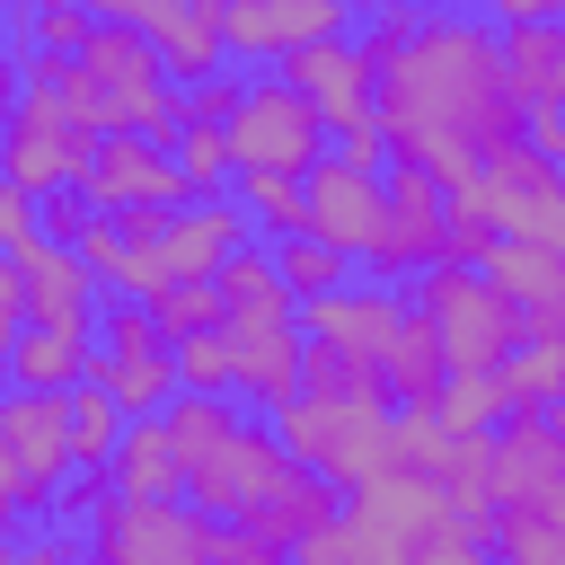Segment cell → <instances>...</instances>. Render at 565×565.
Masks as SVG:
<instances>
[{"mask_svg": "<svg viewBox=\"0 0 565 565\" xmlns=\"http://www.w3.org/2000/svg\"><path fill=\"white\" fill-rule=\"evenodd\" d=\"M371 371H380V397H388L397 415H406V406H433V388H441V344H433V327L406 309V318H397V335L380 344V362H371Z\"/></svg>", "mask_w": 565, "mask_h": 565, "instance_id": "cell-24", "label": "cell"}, {"mask_svg": "<svg viewBox=\"0 0 565 565\" xmlns=\"http://www.w3.org/2000/svg\"><path fill=\"white\" fill-rule=\"evenodd\" d=\"M477 274L512 300V309H547V300H565V265H556V247H521V238H494L486 256H477Z\"/></svg>", "mask_w": 565, "mask_h": 565, "instance_id": "cell-27", "label": "cell"}, {"mask_svg": "<svg viewBox=\"0 0 565 565\" xmlns=\"http://www.w3.org/2000/svg\"><path fill=\"white\" fill-rule=\"evenodd\" d=\"M132 247L159 265V291H168V282H212L221 256L247 247V221H238L230 194H203V203H177V212H168L150 238H132Z\"/></svg>", "mask_w": 565, "mask_h": 565, "instance_id": "cell-14", "label": "cell"}, {"mask_svg": "<svg viewBox=\"0 0 565 565\" xmlns=\"http://www.w3.org/2000/svg\"><path fill=\"white\" fill-rule=\"evenodd\" d=\"M18 565H79V539H53V530H44V539L18 547Z\"/></svg>", "mask_w": 565, "mask_h": 565, "instance_id": "cell-47", "label": "cell"}, {"mask_svg": "<svg viewBox=\"0 0 565 565\" xmlns=\"http://www.w3.org/2000/svg\"><path fill=\"white\" fill-rule=\"evenodd\" d=\"M79 168H88V132L53 106V88L18 79V106L0 115V177L18 194H62V185H79Z\"/></svg>", "mask_w": 565, "mask_h": 565, "instance_id": "cell-8", "label": "cell"}, {"mask_svg": "<svg viewBox=\"0 0 565 565\" xmlns=\"http://www.w3.org/2000/svg\"><path fill=\"white\" fill-rule=\"evenodd\" d=\"M238 88H247V79H230V71H212V79L177 88V124H203V132H221V124H230V106H238Z\"/></svg>", "mask_w": 565, "mask_h": 565, "instance_id": "cell-39", "label": "cell"}, {"mask_svg": "<svg viewBox=\"0 0 565 565\" xmlns=\"http://www.w3.org/2000/svg\"><path fill=\"white\" fill-rule=\"evenodd\" d=\"M371 124H380L388 159L433 185H459V177H477V159L512 150L521 106L503 88L494 26L468 9H424L406 26V44L371 71Z\"/></svg>", "mask_w": 565, "mask_h": 565, "instance_id": "cell-1", "label": "cell"}, {"mask_svg": "<svg viewBox=\"0 0 565 565\" xmlns=\"http://www.w3.org/2000/svg\"><path fill=\"white\" fill-rule=\"evenodd\" d=\"M9 265H18V309H26V327H62V335H88V327H97V282L71 265V247L35 238V247H18Z\"/></svg>", "mask_w": 565, "mask_h": 565, "instance_id": "cell-20", "label": "cell"}, {"mask_svg": "<svg viewBox=\"0 0 565 565\" xmlns=\"http://www.w3.org/2000/svg\"><path fill=\"white\" fill-rule=\"evenodd\" d=\"M486 565H494V556H486Z\"/></svg>", "mask_w": 565, "mask_h": 565, "instance_id": "cell-53", "label": "cell"}, {"mask_svg": "<svg viewBox=\"0 0 565 565\" xmlns=\"http://www.w3.org/2000/svg\"><path fill=\"white\" fill-rule=\"evenodd\" d=\"M159 150L177 159V177H185V203H203V194H230V150H221V132H203V124H177Z\"/></svg>", "mask_w": 565, "mask_h": 565, "instance_id": "cell-34", "label": "cell"}, {"mask_svg": "<svg viewBox=\"0 0 565 565\" xmlns=\"http://www.w3.org/2000/svg\"><path fill=\"white\" fill-rule=\"evenodd\" d=\"M362 265L397 291L415 282L424 265H450V238H441V185L415 177V168H388L380 177V238L362 247Z\"/></svg>", "mask_w": 565, "mask_h": 565, "instance_id": "cell-9", "label": "cell"}, {"mask_svg": "<svg viewBox=\"0 0 565 565\" xmlns=\"http://www.w3.org/2000/svg\"><path fill=\"white\" fill-rule=\"evenodd\" d=\"M282 79L318 106L327 141H335V132H353V124H371V62L353 53V35H327V44L282 53Z\"/></svg>", "mask_w": 565, "mask_h": 565, "instance_id": "cell-18", "label": "cell"}, {"mask_svg": "<svg viewBox=\"0 0 565 565\" xmlns=\"http://www.w3.org/2000/svg\"><path fill=\"white\" fill-rule=\"evenodd\" d=\"M221 327V344H230V388L247 397V406H291L300 397V327H291V300L282 309H230V318H212Z\"/></svg>", "mask_w": 565, "mask_h": 565, "instance_id": "cell-11", "label": "cell"}, {"mask_svg": "<svg viewBox=\"0 0 565 565\" xmlns=\"http://www.w3.org/2000/svg\"><path fill=\"white\" fill-rule=\"evenodd\" d=\"M327 35H353L344 0H230L221 9V53H247V62H282Z\"/></svg>", "mask_w": 565, "mask_h": 565, "instance_id": "cell-16", "label": "cell"}, {"mask_svg": "<svg viewBox=\"0 0 565 565\" xmlns=\"http://www.w3.org/2000/svg\"><path fill=\"white\" fill-rule=\"evenodd\" d=\"M18 327H26V309H18V265L0 256V362H9V344H18Z\"/></svg>", "mask_w": 565, "mask_h": 565, "instance_id": "cell-45", "label": "cell"}, {"mask_svg": "<svg viewBox=\"0 0 565 565\" xmlns=\"http://www.w3.org/2000/svg\"><path fill=\"white\" fill-rule=\"evenodd\" d=\"M88 380L115 397L124 424H141V415H159V406L177 397V362H168V344H150V353H97Z\"/></svg>", "mask_w": 565, "mask_h": 565, "instance_id": "cell-25", "label": "cell"}, {"mask_svg": "<svg viewBox=\"0 0 565 565\" xmlns=\"http://www.w3.org/2000/svg\"><path fill=\"white\" fill-rule=\"evenodd\" d=\"M0 565H18V539H0Z\"/></svg>", "mask_w": 565, "mask_h": 565, "instance_id": "cell-51", "label": "cell"}, {"mask_svg": "<svg viewBox=\"0 0 565 565\" xmlns=\"http://www.w3.org/2000/svg\"><path fill=\"white\" fill-rule=\"evenodd\" d=\"M221 150H230V177H309V159L327 150V124L291 79H247L221 124Z\"/></svg>", "mask_w": 565, "mask_h": 565, "instance_id": "cell-5", "label": "cell"}, {"mask_svg": "<svg viewBox=\"0 0 565 565\" xmlns=\"http://www.w3.org/2000/svg\"><path fill=\"white\" fill-rule=\"evenodd\" d=\"M212 565H291V547H274L247 521H212Z\"/></svg>", "mask_w": 565, "mask_h": 565, "instance_id": "cell-41", "label": "cell"}, {"mask_svg": "<svg viewBox=\"0 0 565 565\" xmlns=\"http://www.w3.org/2000/svg\"><path fill=\"white\" fill-rule=\"evenodd\" d=\"M230 203H238V221L274 247V238H300V177H230Z\"/></svg>", "mask_w": 565, "mask_h": 565, "instance_id": "cell-31", "label": "cell"}, {"mask_svg": "<svg viewBox=\"0 0 565 565\" xmlns=\"http://www.w3.org/2000/svg\"><path fill=\"white\" fill-rule=\"evenodd\" d=\"M124 247H132V238H124V221H115V212H88V221L71 230V265H79V274H88L97 291L115 282V265H124Z\"/></svg>", "mask_w": 565, "mask_h": 565, "instance_id": "cell-36", "label": "cell"}, {"mask_svg": "<svg viewBox=\"0 0 565 565\" xmlns=\"http://www.w3.org/2000/svg\"><path fill=\"white\" fill-rule=\"evenodd\" d=\"M18 512H26V503H18V468H9V450H0V539L18 530Z\"/></svg>", "mask_w": 565, "mask_h": 565, "instance_id": "cell-48", "label": "cell"}, {"mask_svg": "<svg viewBox=\"0 0 565 565\" xmlns=\"http://www.w3.org/2000/svg\"><path fill=\"white\" fill-rule=\"evenodd\" d=\"M115 433H124V415H115V397H106L97 380L62 388V450H71V468H106Z\"/></svg>", "mask_w": 565, "mask_h": 565, "instance_id": "cell-28", "label": "cell"}, {"mask_svg": "<svg viewBox=\"0 0 565 565\" xmlns=\"http://www.w3.org/2000/svg\"><path fill=\"white\" fill-rule=\"evenodd\" d=\"M26 35H35V53H79L88 44V9H26Z\"/></svg>", "mask_w": 565, "mask_h": 565, "instance_id": "cell-42", "label": "cell"}, {"mask_svg": "<svg viewBox=\"0 0 565 565\" xmlns=\"http://www.w3.org/2000/svg\"><path fill=\"white\" fill-rule=\"evenodd\" d=\"M35 9H79V0H35Z\"/></svg>", "mask_w": 565, "mask_h": 565, "instance_id": "cell-52", "label": "cell"}, {"mask_svg": "<svg viewBox=\"0 0 565 565\" xmlns=\"http://www.w3.org/2000/svg\"><path fill=\"white\" fill-rule=\"evenodd\" d=\"M486 512L565 521V433H556V415H503L486 433Z\"/></svg>", "mask_w": 565, "mask_h": 565, "instance_id": "cell-6", "label": "cell"}, {"mask_svg": "<svg viewBox=\"0 0 565 565\" xmlns=\"http://www.w3.org/2000/svg\"><path fill=\"white\" fill-rule=\"evenodd\" d=\"M79 565H212V521L185 503H132L115 494L106 512H88Z\"/></svg>", "mask_w": 565, "mask_h": 565, "instance_id": "cell-7", "label": "cell"}, {"mask_svg": "<svg viewBox=\"0 0 565 565\" xmlns=\"http://www.w3.org/2000/svg\"><path fill=\"white\" fill-rule=\"evenodd\" d=\"M88 9V26H132V0H79Z\"/></svg>", "mask_w": 565, "mask_h": 565, "instance_id": "cell-49", "label": "cell"}, {"mask_svg": "<svg viewBox=\"0 0 565 565\" xmlns=\"http://www.w3.org/2000/svg\"><path fill=\"white\" fill-rule=\"evenodd\" d=\"M168 362H177V388H185V397H230V344H221V327L177 335Z\"/></svg>", "mask_w": 565, "mask_h": 565, "instance_id": "cell-35", "label": "cell"}, {"mask_svg": "<svg viewBox=\"0 0 565 565\" xmlns=\"http://www.w3.org/2000/svg\"><path fill=\"white\" fill-rule=\"evenodd\" d=\"M397 318H406V291H388V282H335V291H318V300L291 309L300 344H335V353H362V362H380V344L397 335Z\"/></svg>", "mask_w": 565, "mask_h": 565, "instance_id": "cell-17", "label": "cell"}, {"mask_svg": "<svg viewBox=\"0 0 565 565\" xmlns=\"http://www.w3.org/2000/svg\"><path fill=\"white\" fill-rule=\"evenodd\" d=\"M44 230H35V194H18L9 177H0V256H18V247H35Z\"/></svg>", "mask_w": 565, "mask_h": 565, "instance_id": "cell-43", "label": "cell"}, {"mask_svg": "<svg viewBox=\"0 0 565 565\" xmlns=\"http://www.w3.org/2000/svg\"><path fill=\"white\" fill-rule=\"evenodd\" d=\"M300 397H335V406H388L380 397V371L362 353H335V344H300Z\"/></svg>", "mask_w": 565, "mask_h": 565, "instance_id": "cell-29", "label": "cell"}, {"mask_svg": "<svg viewBox=\"0 0 565 565\" xmlns=\"http://www.w3.org/2000/svg\"><path fill=\"white\" fill-rule=\"evenodd\" d=\"M0 450L18 468V503L26 512H53L62 477H71V450H62V397L44 388H0Z\"/></svg>", "mask_w": 565, "mask_h": 565, "instance_id": "cell-15", "label": "cell"}, {"mask_svg": "<svg viewBox=\"0 0 565 565\" xmlns=\"http://www.w3.org/2000/svg\"><path fill=\"white\" fill-rule=\"evenodd\" d=\"M141 309H150V327H159L168 344H177V335H203V327L221 318L212 282H168V291H159V300H141Z\"/></svg>", "mask_w": 565, "mask_h": 565, "instance_id": "cell-37", "label": "cell"}, {"mask_svg": "<svg viewBox=\"0 0 565 565\" xmlns=\"http://www.w3.org/2000/svg\"><path fill=\"white\" fill-rule=\"evenodd\" d=\"M335 512H344V494H335L327 477H309V468H282V477H274V494L256 503V521H247V530H265L274 547H300V539H309L318 521H335Z\"/></svg>", "mask_w": 565, "mask_h": 565, "instance_id": "cell-26", "label": "cell"}, {"mask_svg": "<svg viewBox=\"0 0 565 565\" xmlns=\"http://www.w3.org/2000/svg\"><path fill=\"white\" fill-rule=\"evenodd\" d=\"M477 177H486V203H494V230L503 238H521V247H565V177L539 159V150H494V159H477Z\"/></svg>", "mask_w": 565, "mask_h": 565, "instance_id": "cell-13", "label": "cell"}, {"mask_svg": "<svg viewBox=\"0 0 565 565\" xmlns=\"http://www.w3.org/2000/svg\"><path fill=\"white\" fill-rule=\"evenodd\" d=\"M494 380H503V415H547L565 388V344H521L494 362Z\"/></svg>", "mask_w": 565, "mask_h": 565, "instance_id": "cell-30", "label": "cell"}, {"mask_svg": "<svg viewBox=\"0 0 565 565\" xmlns=\"http://www.w3.org/2000/svg\"><path fill=\"white\" fill-rule=\"evenodd\" d=\"M53 503H62L71 521H88V512L115 503V477H106V468H71V494H53Z\"/></svg>", "mask_w": 565, "mask_h": 565, "instance_id": "cell-44", "label": "cell"}, {"mask_svg": "<svg viewBox=\"0 0 565 565\" xmlns=\"http://www.w3.org/2000/svg\"><path fill=\"white\" fill-rule=\"evenodd\" d=\"M388 424H397V406H335V397H291V406H274V441H282V459L291 468H309V477H327L335 494L344 486H371V477H388Z\"/></svg>", "mask_w": 565, "mask_h": 565, "instance_id": "cell-3", "label": "cell"}, {"mask_svg": "<svg viewBox=\"0 0 565 565\" xmlns=\"http://www.w3.org/2000/svg\"><path fill=\"white\" fill-rule=\"evenodd\" d=\"M106 477H115V494H132V503H185V468H177V441H168L159 415H141V424L115 433Z\"/></svg>", "mask_w": 565, "mask_h": 565, "instance_id": "cell-22", "label": "cell"}, {"mask_svg": "<svg viewBox=\"0 0 565 565\" xmlns=\"http://www.w3.org/2000/svg\"><path fill=\"white\" fill-rule=\"evenodd\" d=\"M494 62H503V88H512L521 115L565 97V26L556 18L547 26H494Z\"/></svg>", "mask_w": 565, "mask_h": 565, "instance_id": "cell-21", "label": "cell"}, {"mask_svg": "<svg viewBox=\"0 0 565 565\" xmlns=\"http://www.w3.org/2000/svg\"><path fill=\"white\" fill-rule=\"evenodd\" d=\"M168 441H177V468H185V512L203 521H256V503L274 494V477L291 468L282 441L265 424H247L230 397H168L159 406Z\"/></svg>", "mask_w": 565, "mask_h": 565, "instance_id": "cell-2", "label": "cell"}, {"mask_svg": "<svg viewBox=\"0 0 565 565\" xmlns=\"http://www.w3.org/2000/svg\"><path fill=\"white\" fill-rule=\"evenodd\" d=\"M88 335H62V327H18V344H9V388H44V397H62V388H79L88 380Z\"/></svg>", "mask_w": 565, "mask_h": 565, "instance_id": "cell-23", "label": "cell"}, {"mask_svg": "<svg viewBox=\"0 0 565 565\" xmlns=\"http://www.w3.org/2000/svg\"><path fill=\"white\" fill-rule=\"evenodd\" d=\"M486 9H494V26H547L565 0H486Z\"/></svg>", "mask_w": 565, "mask_h": 565, "instance_id": "cell-46", "label": "cell"}, {"mask_svg": "<svg viewBox=\"0 0 565 565\" xmlns=\"http://www.w3.org/2000/svg\"><path fill=\"white\" fill-rule=\"evenodd\" d=\"M300 238H318V247H335L344 265L380 238V168H353V159H335V150H318L309 159V177H300Z\"/></svg>", "mask_w": 565, "mask_h": 565, "instance_id": "cell-12", "label": "cell"}, {"mask_svg": "<svg viewBox=\"0 0 565 565\" xmlns=\"http://www.w3.org/2000/svg\"><path fill=\"white\" fill-rule=\"evenodd\" d=\"M291 565H380V556H371V539H362V530L335 512V521H318V530L291 547Z\"/></svg>", "mask_w": 565, "mask_h": 565, "instance_id": "cell-38", "label": "cell"}, {"mask_svg": "<svg viewBox=\"0 0 565 565\" xmlns=\"http://www.w3.org/2000/svg\"><path fill=\"white\" fill-rule=\"evenodd\" d=\"M344 521L371 539L380 565H406V547H415L424 530H441L450 503H441L424 477H371V486H353V512H344Z\"/></svg>", "mask_w": 565, "mask_h": 565, "instance_id": "cell-19", "label": "cell"}, {"mask_svg": "<svg viewBox=\"0 0 565 565\" xmlns=\"http://www.w3.org/2000/svg\"><path fill=\"white\" fill-rule=\"evenodd\" d=\"M415 282H424V291H415L406 309L433 327L441 371H494L503 353H521V309H512L477 265H424Z\"/></svg>", "mask_w": 565, "mask_h": 565, "instance_id": "cell-4", "label": "cell"}, {"mask_svg": "<svg viewBox=\"0 0 565 565\" xmlns=\"http://www.w3.org/2000/svg\"><path fill=\"white\" fill-rule=\"evenodd\" d=\"M265 256H274V282L291 291V309H300V300H318V291H335V282L353 274V265H344L335 247H318V238H274Z\"/></svg>", "mask_w": 565, "mask_h": 565, "instance_id": "cell-33", "label": "cell"}, {"mask_svg": "<svg viewBox=\"0 0 565 565\" xmlns=\"http://www.w3.org/2000/svg\"><path fill=\"white\" fill-rule=\"evenodd\" d=\"M79 203L88 212H177L185 203V177H177V159L159 150V141H141V132H97L88 141V168H79Z\"/></svg>", "mask_w": 565, "mask_h": 565, "instance_id": "cell-10", "label": "cell"}, {"mask_svg": "<svg viewBox=\"0 0 565 565\" xmlns=\"http://www.w3.org/2000/svg\"><path fill=\"white\" fill-rule=\"evenodd\" d=\"M433 424H441V433H494V424H503V380H494V371H441Z\"/></svg>", "mask_w": 565, "mask_h": 565, "instance_id": "cell-32", "label": "cell"}, {"mask_svg": "<svg viewBox=\"0 0 565 565\" xmlns=\"http://www.w3.org/2000/svg\"><path fill=\"white\" fill-rule=\"evenodd\" d=\"M406 565H486V539H477V521H441L406 547Z\"/></svg>", "mask_w": 565, "mask_h": 565, "instance_id": "cell-40", "label": "cell"}, {"mask_svg": "<svg viewBox=\"0 0 565 565\" xmlns=\"http://www.w3.org/2000/svg\"><path fill=\"white\" fill-rule=\"evenodd\" d=\"M18 106V62H9V44H0V115Z\"/></svg>", "mask_w": 565, "mask_h": 565, "instance_id": "cell-50", "label": "cell"}]
</instances>
